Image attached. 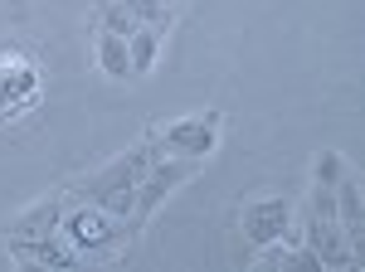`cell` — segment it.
Masks as SVG:
<instances>
[{
  "instance_id": "cell-1",
  "label": "cell",
  "mask_w": 365,
  "mask_h": 272,
  "mask_svg": "<svg viewBox=\"0 0 365 272\" xmlns=\"http://www.w3.org/2000/svg\"><path fill=\"white\" fill-rule=\"evenodd\" d=\"M58 234L73 244V253L78 258H108L113 248H122L127 239H132V224L122 214H113V209H103V204H73L68 214L58 219Z\"/></svg>"
},
{
  "instance_id": "cell-2",
  "label": "cell",
  "mask_w": 365,
  "mask_h": 272,
  "mask_svg": "<svg viewBox=\"0 0 365 272\" xmlns=\"http://www.w3.org/2000/svg\"><path fill=\"white\" fill-rule=\"evenodd\" d=\"M220 127H225V117H220V112H190V117L170 122L161 136H151V146H156V156L205 161V156L220 146Z\"/></svg>"
},
{
  "instance_id": "cell-3",
  "label": "cell",
  "mask_w": 365,
  "mask_h": 272,
  "mask_svg": "<svg viewBox=\"0 0 365 272\" xmlns=\"http://www.w3.org/2000/svg\"><path fill=\"white\" fill-rule=\"evenodd\" d=\"M292 224H297V204L287 194H258V199H249V209H244V239H249V248L273 253V248L287 244Z\"/></svg>"
},
{
  "instance_id": "cell-4",
  "label": "cell",
  "mask_w": 365,
  "mask_h": 272,
  "mask_svg": "<svg viewBox=\"0 0 365 272\" xmlns=\"http://www.w3.org/2000/svg\"><path fill=\"white\" fill-rule=\"evenodd\" d=\"M10 258L34 263V268H83V258L73 253V244L58 229H49V234H10Z\"/></svg>"
},
{
  "instance_id": "cell-5",
  "label": "cell",
  "mask_w": 365,
  "mask_h": 272,
  "mask_svg": "<svg viewBox=\"0 0 365 272\" xmlns=\"http://www.w3.org/2000/svg\"><path fill=\"white\" fill-rule=\"evenodd\" d=\"M39 103V68L29 58H0V122Z\"/></svg>"
},
{
  "instance_id": "cell-6",
  "label": "cell",
  "mask_w": 365,
  "mask_h": 272,
  "mask_svg": "<svg viewBox=\"0 0 365 272\" xmlns=\"http://www.w3.org/2000/svg\"><path fill=\"white\" fill-rule=\"evenodd\" d=\"M331 209H336V224H341V234H346V244L356 248V258H361V248H365V194H361V175H356V165L336 180V190H331Z\"/></svg>"
},
{
  "instance_id": "cell-7",
  "label": "cell",
  "mask_w": 365,
  "mask_h": 272,
  "mask_svg": "<svg viewBox=\"0 0 365 272\" xmlns=\"http://www.w3.org/2000/svg\"><path fill=\"white\" fill-rule=\"evenodd\" d=\"M93 49H98V68H103L113 83H132V49H127V34L98 29Z\"/></svg>"
},
{
  "instance_id": "cell-8",
  "label": "cell",
  "mask_w": 365,
  "mask_h": 272,
  "mask_svg": "<svg viewBox=\"0 0 365 272\" xmlns=\"http://www.w3.org/2000/svg\"><path fill=\"white\" fill-rule=\"evenodd\" d=\"M161 39H166V29H161V25H137V29H132V39H127V49H132V78H146V73L156 68Z\"/></svg>"
},
{
  "instance_id": "cell-9",
  "label": "cell",
  "mask_w": 365,
  "mask_h": 272,
  "mask_svg": "<svg viewBox=\"0 0 365 272\" xmlns=\"http://www.w3.org/2000/svg\"><path fill=\"white\" fill-rule=\"evenodd\" d=\"M351 170V161L341 156V151H317V161H312V185L317 190H336V180Z\"/></svg>"
},
{
  "instance_id": "cell-10",
  "label": "cell",
  "mask_w": 365,
  "mask_h": 272,
  "mask_svg": "<svg viewBox=\"0 0 365 272\" xmlns=\"http://www.w3.org/2000/svg\"><path fill=\"white\" fill-rule=\"evenodd\" d=\"M137 25H161V29H170V5H161V0H117Z\"/></svg>"
},
{
  "instance_id": "cell-11",
  "label": "cell",
  "mask_w": 365,
  "mask_h": 272,
  "mask_svg": "<svg viewBox=\"0 0 365 272\" xmlns=\"http://www.w3.org/2000/svg\"><path fill=\"white\" fill-rule=\"evenodd\" d=\"M161 5H170V10H175V0H161Z\"/></svg>"
}]
</instances>
